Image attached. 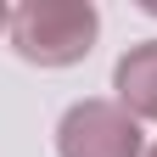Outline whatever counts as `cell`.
<instances>
[{
	"mask_svg": "<svg viewBox=\"0 0 157 157\" xmlns=\"http://www.w3.org/2000/svg\"><path fill=\"white\" fill-rule=\"evenodd\" d=\"M11 45L23 62L39 67H67V62H84L90 45H95V17L90 0H28V6L11 11Z\"/></svg>",
	"mask_w": 157,
	"mask_h": 157,
	"instance_id": "6da1fadb",
	"label": "cell"
},
{
	"mask_svg": "<svg viewBox=\"0 0 157 157\" xmlns=\"http://www.w3.org/2000/svg\"><path fill=\"white\" fill-rule=\"evenodd\" d=\"M62 157H140V124L118 101H78L56 124Z\"/></svg>",
	"mask_w": 157,
	"mask_h": 157,
	"instance_id": "7a4b0ae2",
	"label": "cell"
},
{
	"mask_svg": "<svg viewBox=\"0 0 157 157\" xmlns=\"http://www.w3.org/2000/svg\"><path fill=\"white\" fill-rule=\"evenodd\" d=\"M112 90H118V107H124L135 124H140V118H157V39H146V45H135V51L118 56Z\"/></svg>",
	"mask_w": 157,
	"mask_h": 157,
	"instance_id": "3957f363",
	"label": "cell"
},
{
	"mask_svg": "<svg viewBox=\"0 0 157 157\" xmlns=\"http://www.w3.org/2000/svg\"><path fill=\"white\" fill-rule=\"evenodd\" d=\"M6 23H11V17H6V6H0V28H6Z\"/></svg>",
	"mask_w": 157,
	"mask_h": 157,
	"instance_id": "277c9868",
	"label": "cell"
},
{
	"mask_svg": "<svg viewBox=\"0 0 157 157\" xmlns=\"http://www.w3.org/2000/svg\"><path fill=\"white\" fill-rule=\"evenodd\" d=\"M146 157H157V146H151V151H146Z\"/></svg>",
	"mask_w": 157,
	"mask_h": 157,
	"instance_id": "5b68a950",
	"label": "cell"
}]
</instances>
